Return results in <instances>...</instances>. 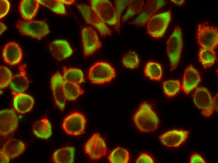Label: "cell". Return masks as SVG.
Returning a JSON list of instances; mask_svg holds the SVG:
<instances>
[{
    "instance_id": "2e32d148",
    "label": "cell",
    "mask_w": 218,
    "mask_h": 163,
    "mask_svg": "<svg viewBox=\"0 0 218 163\" xmlns=\"http://www.w3.org/2000/svg\"><path fill=\"white\" fill-rule=\"evenodd\" d=\"M189 133V131L173 130L161 135L159 138L162 143L165 146L178 147L186 140Z\"/></svg>"
},
{
    "instance_id": "b9f144b4",
    "label": "cell",
    "mask_w": 218,
    "mask_h": 163,
    "mask_svg": "<svg viewBox=\"0 0 218 163\" xmlns=\"http://www.w3.org/2000/svg\"><path fill=\"white\" fill-rule=\"evenodd\" d=\"M59 1L62 3L63 4H67V5H70L73 4L75 2L74 0H59Z\"/></svg>"
},
{
    "instance_id": "8d00e7d4",
    "label": "cell",
    "mask_w": 218,
    "mask_h": 163,
    "mask_svg": "<svg viewBox=\"0 0 218 163\" xmlns=\"http://www.w3.org/2000/svg\"><path fill=\"white\" fill-rule=\"evenodd\" d=\"M0 18L4 17L8 12L10 8V3L7 0H0Z\"/></svg>"
},
{
    "instance_id": "e575fe53",
    "label": "cell",
    "mask_w": 218,
    "mask_h": 163,
    "mask_svg": "<svg viewBox=\"0 0 218 163\" xmlns=\"http://www.w3.org/2000/svg\"><path fill=\"white\" fill-rule=\"evenodd\" d=\"M130 0H115V9L116 12L117 23L114 26L115 30L119 34L120 26V19L123 11L128 4Z\"/></svg>"
},
{
    "instance_id": "484cf974",
    "label": "cell",
    "mask_w": 218,
    "mask_h": 163,
    "mask_svg": "<svg viewBox=\"0 0 218 163\" xmlns=\"http://www.w3.org/2000/svg\"><path fill=\"white\" fill-rule=\"evenodd\" d=\"M62 77L65 81L79 85L84 81L83 71L76 68L64 67Z\"/></svg>"
},
{
    "instance_id": "277c9868",
    "label": "cell",
    "mask_w": 218,
    "mask_h": 163,
    "mask_svg": "<svg viewBox=\"0 0 218 163\" xmlns=\"http://www.w3.org/2000/svg\"><path fill=\"white\" fill-rule=\"evenodd\" d=\"M16 26L21 34L38 39H42L49 32L48 24L42 21L18 20L16 23Z\"/></svg>"
},
{
    "instance_id": "60d3db41",
    "label": "cell",
    "mask_w": 218,
    "mask_h": 163,
    "mask_svg": "<svg viewBox=\"0 0 218 163\" xmlns=\"http://www.w3.org/2000/svg\"><path fill=\"white\" fill-rule=\"evenodd\" d=\"M213 105L215 110L218 111V94L217 93L213 99Z\"/></svg>"
},
{
    "instance_id": "cb8c5ba5",
    "label": "cell",
    "mask_w": 218,
    "mask_h": 163,
    "mask_svg": "<svg viewBox=\"0 0 218 163\" xmlns=\"http://www.w3.org/2000/svg\"><path fill=\"white\" fill-rule=\"evenodd\" d=\"M33 132L37 137L47 139L52 134L51 124L46 118H44L37 121L33 125Z\"/></svg>"
},
{
    "instance_id": "d4e9b609",
    "label": "cell",
    "mask_w": 218,
    "mask_h": 163,
    "mask_svg": "<svg viewBox=\"0 0 218 163\" xmlns=\"http://www.w3.org/2000/svg\"><path fill=\"white\" fill-rule=\"evenodd\" d=\"M39 3L37 0H23L19 4V10L22 17L25 20L31 19L38 10Z\"/></svg>"
},
{
    "instance_id": "9c48e42d",
    "label": "cell",
    "mask_w": 218,
    "mask_h": 163,
    "mask_svg": "<svg viewBox=\"0 0 218 163\" xmlns=\"http://www.w3.org/2000/svg\"><path fill=\"white\" fill-rule=\"evenodd\" d=\"M196 106L201 110L204 117H210L214 111L213 98L208 90L204 87H197L193 95Z\"/></svg>"
},
{
    "instance_id": "ba28073f",
    "label": "cell",
    "mask_w": 218,
    "mask_h": 163,
    "mask_svg": "<svg viewBox=\"0 0 218 163\" xmlns=\"http://www.w3.org/2000/svg\"><path fill=\"white\" fill-rule=\"evenodd\" d=\"M198 43L202 48L214 49L218 44V32L217 28L209 25H199L197 32Z\"/></svg>"
},
{
    "instance_id": "e0dca14e",
    "label": "cell",
    "mask_w": 218,
    "mask_h": 163,
    "mask_svg": "<svg viewBox=\"0 0 218 163\" xmlns=\"http://www.w3.org/2000/svg\"><path fill=\"white\" fill-rule=\"evenodd\" d=\"M49 50L52 56L58 60L69 57L73 53L69 43L63 39L56 40L51 42L49 45Z\"/></svg>"
},
{
    "instance_id": "f1b7e54d",
    "label": "cell",
    "mask_w": 218,
    "mask_h": 163,
    "mask_svg": "<svg viewBox=\"0 0 218 163\" xmlns=\"http://www.w3.org/2000/svg\"><path fill=\"white\" fill-rule=\"evenodd\" d=\"M200 61L205 68L211 67L216 60L215 51L214 49L201 48L199 51Z\"/></svg>"
},
{
    "instance_id": "44dd1931",
    "label": "cell",
    "mask_w": 218,
    "mask_h": 163,
    "mask_svg": "<svg viewBox=\"0 0 218 163\" xmlns=\"http://www.w3.org/2000/svg\"><path fill=\"white\" fill-rule=\"evenodd\" d=\"M34 98L31 96L24 93H15L13 99V107L15 110L21 113L30 111L34 103Z\"/></svg>"
},
{
    "instance_id": "74e56055",
    "label": "cell",
    "mask_w": 218,
    "mask_h": 163,
    "mask_svg": "<svg viewBox=\"0 0 218 163\" xmlns=\"http://www.w3.org/2000/svg\"><path fill=\"white\" fill-rule=\"evenodd\" d=\"M136 163H153L154 161L150 156L146 153L141 154L136 161Z\"/></svg>"
},
{
    "instance_id": "4316f807",
    "label": "cell",
    "mask_w": 218,
    "mask_h": 163,
    "mask_svg": "<svg viewBox=\"0 0 218 163\" xmlns=\"http://www.w3.org/2000/svg\"><path fill=\"white\" fill-rule=\"evenodd\" d=\"M63 89L66 99L69 101H75L84 92L79 84L65 81Z\"/></svg>"
},
{
    "instance_id": "f546056e",
    "label": "cell",
    "mask_w": 218,
    "mask_h": 163,
    "mask_svg": "<svg viewBox=\"0 0 218 163\" xmlns=\"http://www.w3.org/2000/svg\"><path fill=\"white\" fill-rule=\"evenodd\" d=\"M108 159L111 163H127L129 160V153L125 149L118 147L111 152Z\"/></svg>"
},
{
    "instance_id": "ee69618b",
    "label": "cell",
    "mask_w": 218,
    "mask_h": 163,
    "mask_svg": "<svg viewBox=\"0 0 218 163\" xmlns=\"http://www.w3.org/2000/svg\"><path fill=\"white\" fill-rule=\"evenodd\" d=\"M171 2L174 3L178 5L179 6H181L183 5V3L184 2V0H171Z\"/></svg>"
},
{
    "instance_id": "7402d4cb",
    "label": "cell",
    "mask_w": 218,
    "mask_h": 163,
    "mask_svg": "<svg viewBox=\"0 0 218 163\" xmlns=\"http://www.w3.org/2000/svg\"><path fill=\"white\" fill-rule=\"evenodd\" d=\"M25 149V145L23 142L12 139L7 141L1 150L10 159H13L20 155Z\"/></svg>"
},
{
    "instance_id": "8fae6325",
    "label": "cell",
    "mask_w": 218,
    "mask_h": 163,
    "mask_svg": "<svg viewBox=\"0 0 218 163\" xmlns=\"http://www.w3.org/2000/svg\"><path fill=\"white\" fill-rule=\"evenodd\" d=\"M84 150L91 160H97L106 155L107 148L104 139L99 133H95L86 143Z\"/></svg>"
},
{
    "instance_id": "ab89813d",
    "label": "cell",
    "mask_w": 218,
    "mask_h": 163,
    "mask_svg": "<svg viewBox=\"0 0 218 163\" xmlns=\"http://www.w3.org/2000/svg\"><path fill=\"white\" fill-rule=\"evenodd\" d=\"M10 158L9 157L1 150L0 151V162L1 163H8L9 162Z\"/></svg>"
},
{
    "instance_id": "8992f818",
    "label": "cell",
    "mask_w": 218,
    "mask_h": 163,
    "mask_svg": "<svg viewBox=\"0 0 218 163\" xmlns=\"http://www.w3.org/2000/svg\"><path fill=\"white\" fill-rule=\"evenodd\" d=\"M80 13L87 24L95 27L103 37L111 36L112 32L100 18L91 6L83 3L77 5Z\"/></svg>"
},
{
    "instance_id": "1f68e13d",
    "label": "cell",
    "mask_w": 218,
    "mask_h": 163,
    "mask_svg": "<svg viewBox=\"0 0 218 163\" xmlns=\"http://www.w3.org/2000/svg\"><path fill=\"white\" fill-rule=\"evenodd\" d=\"M41 4L45 6L53 12L60 14L66 15L64 4L59 0H37Z\"/></svg>"
},
{
    "instance_id": "7c38bea8",
    "label": "cell",
    "mask_w": 218,
    "mask_h": 163,
    "mask_svg": "<svg viewBox=\"0 0 218 163\" xmlns=\"http://www.w3.org/2000/svg\"><path fill=\"white\" fill-rule=\"evenodd\" d=\"M84 55H92L101 46V43L95 31L91 27H84L81 31Z\"/></svg>"
},
{
    "instance_id": "d6986e66",
    "label": "cell",
    "mask_w": 218,
    "mask_h": 163,
    "mask_svg": "<svg viewBox=\"0 0 218 163\" xmlns=\"http://www.w3.org/2000/svg\"><path fill=\"white\" fill-rule=\"evenodd\" d=\"M2 55L6 63L11 65H15L20 62L22 57V52L21 48L17 43L11 41L4 46Z\"/></svg>"
},
{
    "instance_id": "4dcf8cb0",
    "label": "cell",
    "mask_w": 218,
    "mask_h": 163,
    "mask_svg": "<svg viewBox=\"0 0 218 163\" xmlns=\"http://www.w3.org/2000/svg\"><path fill=\"white\" fill-rule=\"evenodd\" d=\"M144 1L143 0H130L128 3L127 10L122 17V23L129 18L139 13L143 7Z\"/></svg>"
},
{
    "instance_id": "3957f363",
    "label": "cell",
    "mask_w": 218,
    "mask_h": 163,
    "mask_svg": "<svg viewBox=\"0 0 218 163\" xmlns=\"http://www.w3.org/2000/svg\"><path fill=\"white\" fill-rule=\"evenodd\" d=\"M182 47L181 30L179 26L177 25L175 28L167 43V51L171 71L177 66Z\"/></svg>"
},
{
    "instance_id": "ffe728a7",
    "label": "cell",
    "mask_w": 218,
    "mask_h": 163,
    "mask_svg": "<svg viewBox=\"0 0 218 163\" xmlns=\"http://www.w3.org/2000/svg\"><path fill=\"white\" fill-rule=\"evenodd\" d=\"M26 66L25 64L20 66L19 67V73L13 76L10 82V87L15 94L24 92L28 87L29 81L26 76Z\"/></svg>"
},
{
    "instance_id": "6da1fadb",
    "label": "cell",
    "mask_w": 218,
    "mask_h": 163,
    "mask_svg": "<svg viewBox=\"0 0 218 163\" xmlns=\"http://www.w3.org/2000/svg\"><path fill=\"white\" fill-rule=\"evenodd\" d=\"M132 119L138 129L143 133L155 131L159 122V118L151 105L146 102L140 104Z\"/></svg>"
},
{
    "instance_id": "83f0119b",
    "label": "cell",
    "mask_w": 218,
    "mask_h": 163,
    "mask_svg": "<svg viewBox=\"0 0 218 163\" xmlns=\"http://www.w3.org/2000/svg\"><path fill=\"white\" fill-rule=\"evenodd\" d=\"M145 75L151 80L160 81L162 76V70L159 63L153 61H149L146 64L144 70Z\"/></svg>"
},
{
    "instance_id": "836d02e7",
    "label": "cell",
    "mask_w": 218,
    "mask_h": 163,
    "mask_svg": "<svg viewBox=\"0 0 218 163\" xmlns=\"http://www.w3.org/2000/svg\"><path fill=\"white\" fill-rule=\"evenodd\" d=\"M122 61L125 67L132 69L138 67L139 63L138 55L135 52L132 51L126 54L123 57Z\"/></svg>"
},
{
    "instance_id": "603a6c76",
    "label": "cell",
    "mask_w": 218,
    "mask_h": 163,
    "mask_svg": "<svg viewBox=\"0 0 218 163\" xmlns=\"http://www.w3.org/2000/svg\"><path fill=\"white\" fill-rule=\"evenodd\" d=\"M75 148L73 146H66L55 151L52 155V160L55 163L74 162Z\"/></svg>"
},
{
    "instance_id": "5b68a950",
    "label": "cell",
    "mask_w": 218,
    "mask_h": 163,
    "mask_svg": "<svg viewBox=\"0 0 218 163\" xmlns=\"http://www.w3.org/2000/svg\"><path fill=\"white\" fill-rule=\"evenodd\" d=\"M171 19L170 10L152 16L147 23L148 33L154 38H161L164 34Z\"/></svg>"
},
{
    "instance_id": "5bb4252c",
    "label": "cell",
    "mask_w": 218,
    "mask_h": 163,
    "mask_svg": "<svg viewBox=\"0 0 218 163\" xmlns=\"http://www.w3.org/2000/svg\"><path fill=\"white\" fill-rule=\"evenodd\" d=\"M18 119L13 109H6L0 111V134L7 136L14 132L18 127Z\"/></svg>"
},
{
    "instance_id": "d6a6232c",
    "label": "cell",
    "mask_w": 218,
    "mask_h": 163,
    "mask_svg": "<svg viewBox=\"0 0 218 163\" xmlns=\"http://www.w3.org/2000/svg\"><path fill=\"white\" fill-rule=\"evenodd\" d=\"M180 88V83L178 80H170L163 82V89L165 94L169 97L177 94Z\"/></svg>"
},
{
    "instance_id": "f35d334b",
    "label": "cell",
    "mask_w": 218,
    "mask_h": 163,
    "mask_svg": "<svg viewBox=\"0 0 218 163\" xmlns=\"http://www.w3.org/2000/svg\"><path fill=\"white\" fill-rule=\"evenodd\" d=\"M189 162L205 163L206 162L200 155L197 153H195L191 156Z\"/></svg>"
},
{
    "instance_id": "7a4b0ae2",
    "label": "cell",
    "mask_w": 218,
    "mask_h": 163,
    "mask_svg": "<svg viewBox=\"0 0 218 163\" xmlns=\"http://www.w3.org/2000/svg\"><path fill=\"white\" fill-rule=\"evenodd\" d=\"M116 76L114 68L105 62L95 63L89 71L88 78L91 83L94 84H102L109 82Z\"/></svg>"
},
{
    "instance_id": "7bdbcfd3",
    "label": "cell",
    "mask_w": 218,
    "mask_h": 163,
    "mask_svg": "<svg viewBox=\"0 0 218 163\" xmlns=\"http://www.w3.org/2000/svg\"><path fill=\"white\" fill-rule=\"evenodd\" d=\"M0 35L7 29V27L3 23H0Z\"/></svg>"
},
{
    "instance_id": "30bf717a",
    "label": "cell",
    "mask_w": 218,
    "mask_h": 163,
    "mask_svg": "<svg viewBox=\"0 0 218 163\" xmlns=\"http://www.w3.org/2000/svg\"><path fill=\"white\" fill-rule=\"evenodd\" d=\"M86 124L85 116L80 113L75 112L70 114L65 118L62 127L66 134L77 136L83 133Z\"/></svg>"
},
{
    "instance_id": "9a60e30c",
    "label": "cell",
    "mask_w": 218,
    "mask_h": 163,
    "mask_svg": "<svg viewBox=\"0 0 218 163\" xmlns=\"http://www.w3.org/2000/svg\"><path fill=\"white\" fill-rule=\"evenodd\" d=\"M64 79L59 72L54 74L51 77L50 85L55 103L60 110L63 111L65 108L66 98L64 89Z\"/></svg>"
},
{
    "instance_id": "ac0fdd59",
    "label": "cell",
    "mask_w": 218,
    "mask_h": 163,
    "mask_svg": "<svg viewBox=\"0 0 218 163\" xmlns=\"http://www.w3.org/2000/svg\"><path fill=\"white\" fill-rule=\"evenodd\" d=\"M201 81V78L198 71L192 65L185 69L183 76L182 89L184 92L188 94L195 88Z\"/></svg>"
},
{
    "instance_id": "4fadbf2b",
    "label": "cell",
    "mask_w": 218,
    "mask_h": 163,
    "mask_svg": "<svg viewBox=\"0 0 218 163\" xmlns=\"http://www.w3.org/2000/svg\"><path fill=\"white\" fill-rule=\"evenodd\" d=\"M167 3V1L164 0L148 1L141 14L129 24L139 27L145 26L154 13L165 6Z\"/></svg>"
},
{
    "instance_id": "d590c367",
    "label": "cell",
    "mask_w": 218,
    "mask_h": 163,
    "mask_svg": "<svg viewBox=\"0 0 218 163\" xmlns=\"http://www.w3.org/2000/svg\"><path fill=\"white\" fill-rule=\"evenodd\" d=\"M13 77L11 71L8 68L4 66L0 67V88L1 89L5 88L9 85Z\"/></svg>"
},
{
    "instance_id": "52a82bcc",
    "label": "cell",
    "mask_w": 218,
    "mask_h": 163,
    "mask_svg": "<svg viewBox=\"0 0 218 163\" xmlns=\"http://www.w3.org/2000/svg\"><path fill=\"white\" fill-rule=\"evenodd\" d=\"M90 2L91 7L102 21L110 25H116L117 21L116 10L110 1L91 0Z\"/></svg>"
}]
</instances>
